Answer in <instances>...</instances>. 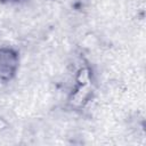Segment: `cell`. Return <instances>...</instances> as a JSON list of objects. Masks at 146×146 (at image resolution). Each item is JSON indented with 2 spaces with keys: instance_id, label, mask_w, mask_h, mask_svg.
Masks as SVG:
<instances>
[{
  "instance_id": "1",
  "label": "cell",
  "mask_w": 146,
  "mask_h": 146,
  "mask_svg": "<svg viewBox=\"0 0 146 146\" xmlns=\"http://www.w3.org/2000/svg\"><path fill=\"white\" fill-rule=\"evenodd\" d=\"M18 66L17 54L9 48L0 49V79L9 80L14 76Z\"/></svg>"
}]
</instances>
